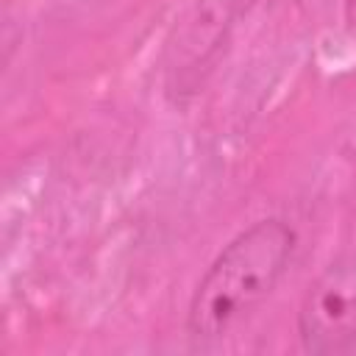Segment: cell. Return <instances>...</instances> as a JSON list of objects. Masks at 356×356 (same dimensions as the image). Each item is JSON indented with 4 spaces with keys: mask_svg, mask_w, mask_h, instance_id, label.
Wrapping results in <instances>:
<instances>
[{
    "mask_svg": "<svg viewBox=\"0 0 356 356\" xmlns=\"http://www.w3.org/2000/svg\"><path fill=\"white\" fill-rule=\"evenodd\" d=\"M231 25V0H197L178 19L167 42V78L172 89L195 86L200 67L211 61Z\"/></svg>",
    "mask_w": 356,
    "mask_h": 356,
    "instance_id": "3957f363",
    "label": "cell"
},
{
    "mask_svg": "<svg viewBox=\"0 0 356 356\" xmlns=\"http://www.w3.org/2000/svg\"><path fill=\"white\" fill-rule=\"evenodd\" d=\"M345 22L356 33V0H345Z\"/></svg>",
    "mask_w": 356,
    "mask_h": 356,
    "instance_id": "277c9868",
    "label": "cell"
},
{
    "mask_svg": "<svg viewBox=\"0 0 356 356\" xmlns=\"http://www.w3.org/2000/svg\"><path fill=\"white\" fill-rule=\"evenodd\" d=\"M298 337L314 356L356 348V250L337 256L309 284L298 309Z\"/></svg>",
    "mask_w": 356,
    "mask_h": 356,
    "instance_id": "7a4b0ae2",
    "label": "cell"
},
{
    "mask_svg": "<svg viewBox=\"0 0 356 356\" xmlns=\"http://www.w3.org/2000/svg\"><path fill=\"white\" fill-rule=\"evenodd\" d=\"M295 245L298 236L292 225L278 217L259 220L236 234L209 264L189 298V337L214 342L248 320L275 292L292 261Z\"/></svg>",
    "mask_w": 356,
    "mask_h": 356,
    "instance_id": "6da1fadb",
    "label": "cell"
}]
</instances>
